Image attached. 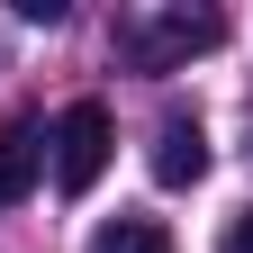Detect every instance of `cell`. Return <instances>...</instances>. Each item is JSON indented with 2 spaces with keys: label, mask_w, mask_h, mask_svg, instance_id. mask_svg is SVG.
Instances as JSON below:
<instances>
[{
  "label": "cell",
  "mask_w": 253,
  "mask_h": 253,
  "mask_svg": "<svg viewBox=\"0 0 253 253\" xmlns=\"http://www.w3.org/2000/svg\"><path fill=\"white\" fill-rule=\"evenodd\" d=\"M208 45H226L217 9H126L118 18V63H136V73H181Z\"/></svg>",
  "instance_id": "obj_1"
},
{
  "label": "cell",
  "mask_w": 253,
  "mask_h": 253,
  "mask_svg": "<svg viewBox=\"0 0 253 253\" xmlns=\"http://www.w3.org/2000/svg\"><path fill=\"white\" fill-rule=\"evenodd\" d=\"M45 145H54V181L82 199V190L109 172V145H118V126H109V109H100V100H73V109L54 118V136H45Z\"/></svg>",
  "instance_id": "obj_2"
},
{
  "label": "cell",
  "mask_w": 253,
  "mask_h": 253,
  "mask_svg": "<svg viewBox=\"0 0 253 253\" xmlns=\"http://www.w3.org/2000/svg\"><path fill=\"white\" fill-rule=\"evenodd\" d=\"M145 163H154V181H163V190H190V181L208 172V126L190 118V109H172L163 126H154V154H145Z\"/></svg>",
  "instance_id": "obj_3"
},
{
  "label": "cell",
  "mask_w": 253,
  "mask_h": 253,
  "mask_svg": "<svg viewBox=\"0 0 253 253\" xmlns=\"http://www.w3.org/2000/svg\"><path fill=\"white\" fill-rule=\"evenodd\" d=\"M45 172V136L37 126H0V208H18Z\"/></svg>",
  "instance_id": "obj_4"
},
{
  "label": "cell",
  "mask_w": 253,
  "mask_h": 253,
  "mask_svg": "<svg viewBox=\"0 0 253 253\" xmlns=\"http://www.w3.org/2000/svg\"><path fill=\"white\" fill-rule=\"evenodd\" d=\"M90 253H172V235H163V217H109L90 235Z\"/></svg>",
  "instance_id": "obj_5"
},
{
  "label": "cell",
  "mask_w": 253,
  "mask_h": 253,
  "mask_svg": "<svg viewBox=\"0 0 253 253\" xmlns=\"http://www.w3.org/2000/svg\"><path fill=\"white\" fill-rule=\"evenodd\" d=\"M217 253H253V208H244L235 226H226V244H217Z\"/></svg>",
  "instance_id": "obj_6"
}]
</instances>
